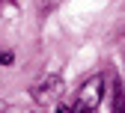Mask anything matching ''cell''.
<instances>
[{"label": "cell", "instance_id": "obj_1", "mask_svg": "<svg viewBox=\"0 0 125 113\" xmlns=\"http://www.w3.org/2000/svg\"><path fill=\"white\" fill-rule=\"evenodd\" d=\"M101 95H104V77L101 74H92L81 86V92H77V98L72 104V113H95Z\"/></svg>", "mask_w": 125, "mask_h": 113}, {"label": "cell", "instance_id": "obj_2", "mask_svg": "<svg viewBox=\"0 0 125 113\" xmlns=\"http://www.w3.org/2000/svg\"><path fill=\"white\" fill-rule=\"evenodd\" d=\"M60 95H62V77L60 74H48V77H42L39 83L33 86L36 104H57Z\"/></svg>", "mask_w": 125, "mask_h": 113}, {"label": "cell", "instance_id": "obj_3", "mask_svg": "<svg viewBox=\"0 0 125 113\" xmlns=\"http://www.w3.org/2000/svg\"><path fill=\"white\" fill-rule=\"evenodd\" d=\"M110 107L113 113H125V89L119 80H113V86H110Z\"/></svg>", "mask_w": 125, "mask_h": 113}, {"label": "cell", "instance_id": "obj_4", "mask_svg": "<svg viewBox=\"0 0 125 113\" xmlns=\"http://www.w3.org/2000/svg\"><path fill=\"white\" fill-rule=\"evenodd\" d=\"M12 51H0V66H12Z\"/></svg>", "mask_w": 125, "mask_h": 113}, {"label": "cell", "instance_id": "obj_5", "mask_svg": "<svg viewBox=\"0 0 125 113\" xmlns=\"http://www.w3.org/2000/svg\"><path fill=\"white\" fill-rule=\"evenodd\" d=\"M57 113H72V104H60V107H57Z\"/></svg>", "mask_w": 125, "mask_h": 113}]
</instances>
